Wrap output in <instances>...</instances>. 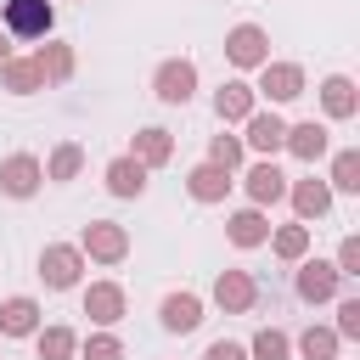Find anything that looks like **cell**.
I'll return each mask as SVG.
<instances>
[{"instance_id": "6da1fadb", "label": "cell", "mask_w": 360, "mask_h": 360, "mask_svg": "<svg viewBox=\"0 0 360 360\" xmlns=\"http://www.w3.org/2000/svg\"><path fill=\"white\" fill-rule=\"evenodd\" d=\"M79 253L96 259V264H124V259H129V231H124L118 219H90V225L79 231Z\"/></svg>"}, {"instance_id": "7a4b0ae2", "label": "cell", "mask_w": 360, "mask_h": 360, "mask_svg": "<svg viewBox=\"0 0 360 360\" xmlns=\"http://www.w3.org/2000/svg\"><path fill=\"white\" fill-rule=\"evenodd\" d=\"M79 276H84V253H79V242H45V248H39V281H45L51 292L79 287Z\"/></svg>"}, {"instance_id": "3957f363", "label": "cell", "mask_w": 360, "mask_h": 360, "mask_svg": "<svg viewBox=\"0 0 360 360\" xmlns=\"http://www.w3.org/2000/svg\"><path fill=\"white\" fill-rule=\"evenodd\" d=\"M152 96H158L163 107H186V101L197 96V62H191V56H169V62H158V73H152Z\"/></svg>"}, {"instance_id": "277c9868", "label": "cell", "mask_w": 360, "mask_h": 360, "mask_svg": "<svg viewBox=\"0 0 360 360\" xmlns=\"http://www.w3.org/2000/svg\"><path fill=\"white\" fill-rule=\"evenodd\" d=\"M6 34L11 39H45L56 28V6L51 0H6Z\"/></svg>"}, {"instance_id": "5b68a950", "label": "cell", "mask_w": 360, "mask_h": 360, "mask_svg": "<svg viewBox=\"0 0 360 360\" xmlns=\"http://www.w3.org/2000/svg\"><path fill=\"white\" fill-rule=\"evenodd\" d=\"M225 62L242 68V73L264 68V62H270V34H264L259 22H236V28L225 34Z\"/></svg>"}, {"instance_id": "8992f818", "label": "cell", "mask_w": 360, "mask_h": 360, "mask_svg": "<svg viewBox=\"0 0 360 360\" xmlns=\"http://www.w3.org/2000/svg\"><path fill=\"white\" fill-rule=\"evenodd\" d=\"M253 73H259L253 96H264L270 107H287V101L304 96V68H298V62H264V68H253Z\"/></svg>"}, {"instance_id": "52a82bcc", "label": "cell", "mask_w": 360, "mask_h": 360, "mask_svg": "<svg viewBox=\"0 0 360 360\" xmlns=\"http://www.w3.org/2000/svg\"><path fill=\"white\" fill-rule=\"evenodd\" d=\"M292 287H298V298H304V304H332V298L343 292V276H338V264H332V259H309V253H304V259H298V281H292Z\"/></svg>"}, {"instance_id": "ba28073f", "label": "cell", "mask_w": 360, "mask_h": 360, "mask_svg": "<svg viewBox=\"0 0 360 360\" xmlns=\"http://www.w3.org/2000/svg\"><path fill=\"white\" fill-rule=\"evenodd\" d=\"M39 186H45V163H39L34 152H11V158L0 163V191H6V197L28 202Z\"/></svg>"}, {"instance_id": "9c48e42d", "label": "cell", "mask_w": 360, "mask_h": 360, "mask_svg": "<svg viewBox=\"0 0 360 360\" xmlns=\"http://www.w3.org/2000/svg\"><path fill=\"white\" fill-rule=\"evenodd\" d=\"M281 152H292L298 163H321L326 152H332V129L326 124H315V118H304V124H287V135H281Z\"/></svg>"}, {"instance_id": "30bf717a", "label": "cell", "mask_w": 360, "mask_h": 360, "mask_svg": "<svg viewBox=\"0 0 360 360\" xmlns=\"http://www.w3.org/2000/svg\"><path fill=\"white\" fill-rule=\"evenodd\" d=\"M84 315H90V326H118L129 315V292L118 281H90L84 287Z\"/></svg>"}, {"instance_id": "8fae6325", "label": "cell", "mask_w": 360, "mask_h": 360, "mask_svg": "<svg viewBox=\"0 0 360 360\" xmlns=\"http://www.w3.org/2000/svg\"><path fill=\"white\" fill-rule=\"evenodd\" d=\"M214 304H219L225 315H248V309L259 304V281H253L248 270H219V276H214Z\"/></svg>"}, {"instance_id": "7c38bea8", "label": "cell", "mask_w": 360, "mask_h": 360, "mask_svg": "<svg viewBox=\"0 0 360 360\" xmlns=\"http://www.w3.org/2000/svg\"><path fill=\"white\" fill-rule=\"evenodd\" d=\"M242 124H248V135H242V146H248V152H259V158H276V152H281L287 118H281L276 107H270V112H259V107H253V112H248Z\"/></svg>"}, {"instance_id": "4fadbf2b", "label": "cell", "mask_w": 360, "mask_h": 360, "mask_svg": "<svg viewBox=\"0 0 360 360\" xmlns=\"http://www.w3.org/2000/svg\"><path fill=\"white\" fill-rule=\"evenodd\" d=\"M242 191H248V202H253V208H270V202H281V197H287V174L276 169V158H259V163L242 174Z\"/></svg>"}, {"instance_id": "5bb4252c", "label": "cell", "mask_w": 360, "mask_h": 360, "mask_svg": "<svg viewBox=\"0 0 360 360\" xmlns=\"http://www.w3.org/2000/svg\"><path fill=\"white\" fill-rule=\"evenodd\" d=\"M287 197H292L298 225H309V219H326V214H332V186H326V180H315V174L287 180Z\"/></svg>"}, {"instance_id": "9a60e30c", "label": "cell", "mask_w": 360, "mask_h": 360, "mask_svg": "<svg viewBox=\"0 0 360 360\" xmlns=\"http://www.w3.org/2000/svg\"><path fill=\"white\" fill-rule=\"evenodd\" d=\"M321 112H326L332 124H349V118L360 112V90H354L349 73H326V79H321Z\"/></svg>"}, {"instance_id": "2e32d148", "label": "cell", "mask_w": 360, "mask_h": 360, "mask_svg": "<svg viewBox=\"0 0 360 360\" xmlns=\"http://www.w3.org/2000/svg\"><path fill=\"white\" fill-rule=\"evenodd\" d=\"M231 186H236V174H231V169H219V163H208V158L186 174L191 202H225V197H231Z\"/></svg>"}, {"instance_id": "e0dca14e", "label": "cell", "mask_w": 360, "mask_h": 360, "mask_svg": "<svg viewBox=\"0 0 360 360\" xmlns=\"http://www.w3.org/2000/svg\"><path fill=\"white\" fill-rule=\"evenodd\" d=\"M253 107H259V96H253L248 79H225V84L214 90V118H219V124H242Z\"/></svg>"}, {"instance_id": "ac0fdd59", "label": "cell", "mask_w": 360, "mask_h": 360, "mask_svg": "<svg viewBox=\"0 0 360 360\" xmlns=\"http://www.w3.org/2000/svg\"><path fill=\"white\" fill-rule=\"evenodd\" d=\"M158 321H163V332H197L202 326V298L197 292H169L163 304H158Z\"/></svg>"}, {"instance_id": "d6986e66", "label": "cell", "mask_w": 360, "mask_h": 360, "mask_svg": "<svg viewBox=\"0 0 360 360\" xmlns=\"http://www.w3.org/2000/svg\"><path fill=\"white\" fill-rule=\"evenodd\" d=\"M34 332H39V304L28 292L0 298V338H34Z\"/></svg>"}, {"instance_id": "ffe728a7", "label": "cell", "mask_w": 360, "mask_h": 360, "mask_svg": "<svg viewBox=\"0 0 360 360\" xmlns=\"http://www.w3.org/2000/svg\"><path fill=\"white\" fill-rule=\"evenodd\" d=\"M129 158H135V163H146V169H163V163L174 158V135H169L163 124H146V129H135Z\"/></svg>"}, {"instance_id": "44dd1931", "label": "cell", "mask_w": 360, "mask_h": 360, "mask_svg": "<svg viewBox=\"0 0 360 360\" xmlns=\"http://www.w3.org/2000/svg\"><path fill=\"white\" fill-rule=\"evenodd\" d=\"M146 174H152V169H146V163H135L129 152H124V158H112V163L101 169V180H107V191H112V197H124V202L146 191Z\"/></svg>"}, {"instance_id": "7402d4cb", "label": "cell", "mask_w": 360, "mask_h": 360, "mask_svg": "<svg viewBox=\"0 0 360 360\" xmlns=\"http://www.w3.org/2000/svg\"><path fill=\"white\" fill-rule=\"evenodd\" d=\"M225 236H231V248H264V236H270V214L264 208H236L231 219H225Z\"/></svg>"}, {"instance_id": "603a6c76", "label": "cell", "mask_w": 360, "mask_h": 360, "mask_svg": "<svg viewBox=\"0 0 360 360\" xmlns=\"http://www.w3.org/2000/svg\"><path fill=\"white\" fill-rule=\"evenodd\" d=\"M0 90H11V96H34V90H45L39 62H34V56H6V62H0Z\"/></svg>"}, {"instance_id": "cb8c5ba5", "label": "cell", "mask_w": 360, "mask_h": 360, "mask_svg": "<svg viewBox=\"0 0 360 360\" xmlns=\"http://www.w3.org/2000/svg\"><path fill=\"white\" fill-rule=\"evenodd\" d=\"M34 62H39V73H45V84H68V79H73V68H79V56H73V45H62V39H45V45L34 51Z\"/></svg>"}, {"instance_id": "d4e9b609", "label": "cell", "mask_w": 360, "mask_h": 360, "mask_svg": "<svg viewBox=\"0 0 360 360\" xmlns=\"http://www.w3.org/2000/svg\"><path fill=\"white\" fill-rule=\"evenodd\" d=\"M34 354L39 360H79V332L73 326H39L34 332Z\"/></svg>"}, {"instance_id": "484cf974", "label": "cell", "mask_w": 360, "mask_h": 360, "mask_svg": "<svg viewBox=\"0 0 360 360\" xmlns=\"http://www.w3.org/2000/svg\"><path fill=\"white\" fill-rule=\"evenodd\" d=\"M79 169H84V146L79 141H56L51 158H45V180L68 186V180H79Z\"/></svg>"}, {"instance_id": "4316f807", "label": "cell", "mask_w": 360, "mask_h": 360, "mask_svg": "<svg viewBox=\"0 0 360 360\" xmlns=\"http://www.w3.org/2000/svg\"><path fill=\"white\" fill-rule=\"evenodd\" d=\"M264 242H270V253H276V259L298 264V259L309 253V225H276V231H270Z\"/></svg>"}, {"instance_id": "83f0119b", "label": "cell", "mask_w": 360, "mask_h": 360, "mask_svg": "<svg viewBox=\"0 0 360 360\" xmlns=\"http://www.w3.org/2000/svg\"><path fill=\"white\" fill-rule=\"evenodd\" d=\"M326 186H332V191H343V197H354V191H360V152H354V146L332 152V174H326Z\"/></svg>"}, {"instance_id": "f1b7e54d", "label": "cell", "mask_w": 360, "mask_h": 360, "mask_svg": "<svg viewBox=\"0 0 360 360\" xmlns=\"http://www.w3.org/2000/svg\"><path fill=\"white\" fill-rule=\"evenodd\" d=\"M338 349H343V338L332 326H304L298 332V354L304 360H338Z\"/></svg>"}, {"instance_id": "f546056e", "label": "cell", "mask_w": 360, "mask_h": 360, "mask_svg": "<svg viewBox=\"0 0 360 360\" xmlns=\"http://www.w3.org/2000/svg\"><path fill=\"white\" fill-rule=\"evenodd\" d=\"M287 354H292V338L281 326H259L248 343V360H287Z\"/></svg>"}, {"instance_id": "4dcf8cb0", "label": "cell", "mask_w": 360, "mask_h": 360, "mask_svg": "<svg viewBox=\"0 0 360 360\" xmlns=\"http://www.w3.org/2000/svg\"><path fill=\"white\" fill-rule=\"evenodd\" d=\"M79 360H124V338L112 326H101V332H90L79 343Z\"/></svg>"}, {"instance_id": "1f68e13d", "label": "cell", "mask_w": 360, "mask_h": 360, "mask_svg": "<svg viewBox=\"0 0 360 360\" xmlns=\"http://www.w3.org/2000/svg\"><path fill=\"white\" fill-rule=\"evenodd\" d=\"M242 158H248L242 135H225V129H219V135L208 141V163H219V169H231V174H236V169H242Z\"/></svg>"}, {"instance_id": "d6a6232c", "label": "cell", "mask_w": 360, "mask_h": 360, "mask_svg": "<svg viewBox=\"0 0 360 360\" xmlns=\"http://www.w3.org/2000/svg\"><path fill=\"white\" fill-rule=\"evenodd\" d=\"M332 264H338V276H343V281H349V276H360V236H343Z\"/></svg>"}, {"instance_id": "836d02e7", "label": "cell", "mask_w": 360, "mask_h": 360, "mask_svg": "<svg viewBox=\"0 0 360 360\" xmlns=\"http://www.w3.org/2000/svg\"><path fill=\"white\" fill-rule=\"evenodd\" d=\"M338 338H360V298H338Z\"/></svg>"}, {"instance_id": "e575fe53", "label": "cell", "mask_w": 360, "mask_h": 360, "mask_svg": "<svg viewBox=\"0 0 360 360\" xmlns=\"http://www.w3.org/2000/svg\"><path fill=\"white\" fill-rule=\"evenodd\" d=\"M202 360H248V343H231V338H214Z\"/></svg>"}, {"instance_id": "d590c367", "label": "cell", "mask_w": 360, "mask_h": 360, "mask_svg": "<svg viewBox=\"0 0 360 360\" xmlns=\"http://www.w3.org/2000/svg\"><path fill=\"white\" fill-rule=\"evenodd\" d=\"M6 56H11V34L0 28V62H6Z\"/></svg>"}]
</instances>
